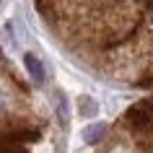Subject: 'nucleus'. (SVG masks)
<instances>
[{"instance_id":"f03ea898","label":"nucleus","mask_w":153,"mask_h":153,"mask_svg":"<svg viewBox=\"0 0 153 153\" xmlns=\"http://www.w3.org/2000/svg\"><path fill=\"white\" fill-rule=\"evenodd\" d=\"M24 62H26V70L31 75L34 83H44V65L36 60V55H24Z\"/></svg>"},{"instance_id":"39448f33","label":"nucleus","mask_w":153,"mask_h":153,"mask_svg":"<svg viewBox=\"0 0 153 153\" xmlns=\"http://www.w3.org/2000/svg\"><path fill=\"white\" fill-rule=\"evenodd\" d=\"M3 106H5V99H3V94H0V109H3Z\"/></svg>"},{"instance_id":"20e7f679","label":"nucleus","mask_w":153,"mask_h":153,"mask_svg":"<svg viewBox=\"0 0 153 153\" xmlns=\"http://www.w3.org/2000/svg\"><path fill=\"white\" fill-rule=\"evenodd\" d=\"M96 101L94 99H88V96H83L81 101H78V112H81V117H94L96 114Z\"/></svg>"},{"instance_id":"7ed1b4c3","label":"nucleus","mask_w":153,"mask_h":153,"mask_svg":"<svg viewBox=\"0 0 153 153\" xmlns=\"http://www.w3.org/2000/svg\"><path fill=\"white\" fill-rule=\"evenodd\" d=\"M104 132H106V125H101V122L88 125V127L83 130V140H86V143H99V140L104 137Z\"/></svg>"},{"instance_id":"f257e3e1","label":"nucleus","mask_w":153,"mask_h":153,"mask_svg":"<svg viewBox=\"0 0 153 153\" xmlns=\"http://www.w3.org/2000/svg\"><path fill=\"white\" fill-rule=\"evenodd\" d=\"M127 120L135 130H148L153 127V104L151 101H143V104H135L127 112Z\"/></svg>"}]
</instances>
